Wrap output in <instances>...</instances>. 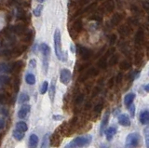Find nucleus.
I'll use <instances>...</instances> for the list:
<instances>
[{"mask_svg": "<svg viewBox=\"0 0 149 148\" xmlns=\"http://www.w3.org/2000/svg\"><path fill=\"white\" fill-rule=\"evenodd\" d=\"M92 141V136L91 135H83L74 138L69 143H67L65 148H82L91 145Z\"/></svg>", "mask_w": 149, "mask_h": 148, "instance_id": "obj_1", "label": "nucleus"}, {"mask_svg": "<svg viewBox=\"0 0 149 148\" xmlns=\"http://www.w3.org/2000/svg\"><path fill=\"white\" fill-rule=\"evenodd\" d=\"M40 51L42 53V68H43L44 74H47L49 70L50 48L46 43H42L40 45Z\"/></svg>", "mask_w": 149, "mask_h": 148, "instance_id": "obj_2", "label": "nucleus"}, {"mask_svg": "<svg viewBox=\"0 0 149 148\" xmlns=\"http://www.w3.org/2000/svg\"><path fill=\"white\" fill-rule=\"evenodd\" d=\"M54 49L56 57L60 61H62L63 51L62 50V40H61V32L59 29H56L54 33Z\"/></svg>", "mask_w": 149, "mask_h": 148, "instance_id": "obj_3", "label": "nucleus"}, {"mask_svg": "<svg viewBox=\"0 0 149 148\" xmlns=\"http://www.w3.org/2000/svg\"><path fill=\"white\" fill-rule=\"evenodd\" d=\"M140 139H141V137H140V134L138 132L130 133L126 137L125 148H136L139 145Z\"/></svg>", "mask_w": 149, "mask_h": 148, "instance_id": "obj_4", "label": "nucleus"}, {"mask_svg": "<svg viewBox=\"0 0 149 148\" xmlns=\"http://www.w3.org/2000/svg\"><path fill=\"white\" fill-rule=\"evenodd\" d=\"M71 78H72V73L69 69L64 68L61 71L60 74V81L63 83L64 85H68L70 81H71Z\"/></svg>", "mask_w": 149, "mask_h": 148, "instance_id": "obj_5", "label": "nucleus"}, {"mask_svg": "<svg viewBox=\"0 0 149 148\" xmlns=\"http://www.w3.org/2000/svg\"><path fill=\"white\" fill-rule=\"evenodd\" d=\"M118 123L119 125L123 127H130V124H132V121H130V118L127 114H121L118 115Z\"/></svg>", "mask_w": 149, "mask_h": 148, "instance_id": "obj_6", "label": "nucleus"}, {"mask_svg": "<svg viewBox=\"0 0 149 148\" xmlns=\"http://www.w3.org/2000/svg\"><path fill=\"white\" fill-rule=\"evenodd\" d=\"M31 109V106L29 104H23L22 107L20 108V110L18 111V117L23 119L27 117V115L29 114Z\"/></svg>", "mask_w": 149, "mask_h": 148, "instance_id": "obj_7", "label": "nucleus"}, {"mask_svg": "<svg viewBox=\"0 0 149 148\" xmlns=\"http://www.w3.org/2000/svg\"><path fill=\"white\" fill-rule=\"evenodd\" d=\"M139 120H140V123L142 125L149 124V111L148 110L142 111L139 115Z\"/></svg>", "mask_w": 149, "mask_h": 148, "instance_id": "obj_8", "label": "nucleus"}, {"mask_svg": "<svg viewBox=\"0 0 149 148\" xmlns=\"http://www.w3.org/2000/svg\"><path fill=\"white\" fill-rule=\"evenodd\" d=\"M135 99V93L133 92H130L124 97V104L127 108H129L130 105H132L133 101Z\"/></svg>", "mask_w": 149, "mask_h": 148, "instance_id": "obj_9", "label": "nucleus"}, {"mask_svg": "<svg viewBox=\"0 0 149 148\" xmlns=\"http://www.w3.org/2000/svg\"><path fill=\"white\" fill-rule=\"evenodd\" d=\"M109 121V113L106 112L104 115V117L102 119V122H101V126H100V134L104 133V131L107 127V124H108Z\"/></svg>", "mask_w": 149, "mask_h": 148, "instance_id": "obj_10", "label": "nucleus"}, {"mask_svg": "<svg viewBox=\"0 0 149 148\" xmlns=\"http://www.w3.org/2000/svg\"><path fill=\"white\" fill-rule=\"evenodd\" d=\"M116 131H118V129H116V127H110L107 129H105L104 134H105V136H106L107 141H111L112 139L114 138V136L116 135Z\"/></svg>", "mask_w": 149, "mask_h": 148, "instance_id": "obj_11", "label": "nucleus"}, {"mask_svg": "<svg viewBox=\"0 0 149 148\" xmlns=\"http://www.w3.org/2000/svg\"><path fill=\"white\" fill-rule=\"evenodd\" d=\"M78 49H79V54L81 55L82 59L87 60V59L90 58L91 52V50L88 49H87V48H85V47H82V46H80V47L78 48Z\"/></svg>", "mask_w": 149, "mask_h": 148, "instance_id": "obj_12", "label": "nucleus"}, {"mask_svg": "<svg viewBox=\"0 0 149 148\" xmlns=\"http://www.w3.org/2000/svg\"><path fill=\"white\" fill-rule=\"evenodd\" d=\"M38 145V137L36 134H31L29 137V148H36Z\"/></svg>", "mask_w": 149, "mask_h": 148, "instance_id": "obj_13", "label": "nucleus"}, {"mask_svg": "<svg viewBox=\"0 0 149 148\" xmlns=\"http://www.w3.org/2000/svg\"><path fill=\"white\" fill-rule=\"evenodd\" d=\"M55 93H56V87H55V82L52 81L50 84L49 90V100L51 103H53L54 98H55Z\"/></svg>", "mask_w": 149, "mask_h": 148, "instance_id": "obj_14", "label": "nucleus"}, {"mask_svg": "<svg viewBox=\"0 0 149 148\" xmlns=\"http://www.w3.org/2000/svg\"><path fill=\"white\" fill-rule=\"evenodd\" d=\"M12 136L13 138L15 139L16 141H22L23 138H24L25 136V133L24 132H22V131H18V129H14L13 132H12Z\"/></svg>", "mask_w": 149, "mask_h": 148, "instance_id": "obj_15", "label": "nucleus"}, {"mask_svg": "<svg viewBox=\"0 0 149 148\" xmlns=\"http://www.w3.org/2000/svg\"><path fill=\"white\" fill-rule=\"evenodd\" d=\"M16 129L25 133V131H27V129H28V126L24 121H20L16 123Z\"/></svg>", "mask_w": 149, "mask_h": 148, "instance_id": "obj_16", "label": "nucleus"}, {"mask_svg": "<svg viewBox=\"0 0 149 148\" xmlns=\"http://www.w3.org/2000/svg\"><path fill=\"white\" fill-rule=\"evenodd\" d=\"M25 82L28 85H34L36 84V76L31 73H28L25 76Z\"/></svg>", "mask_w": 149, "mask_h": 148, "instance_id": "obj_17", "label": "nucleus"}, {"mask_svg": "<svg viewBox=\"0 0 149 148\" xmlns=\"http://www.w3.org/2000/svg\"><path fill=\"white\" fill-rule=\"evenodd\" d=\"M12 30H13V33H16V34H22L23 32L25 31V26L22 25V24H16L15 26L12 27Z\"/></svg>", "mask_w": 149, "mask_h": 148, "instance_id": "obj_18", "label": "nucleus"}, {"mask_svg": "<svg viewBox=\"0 0 149 148\" xmlns=\"http://www.w3.org/2000/svg\"><path fill=\"white\" fill-rule=\"evenodd\" d=\"M29 99H30L29 95L24 93V92H22V93L20 94V96H19V100L18 101H19V103H20V104H23L27 103V101H29Z\"/></svg>", "mask_w": 149, "mask_h": 148, "instance_id": "obj_19", "label": "nucleus"}, {"mask_svg": "<svg viewBox=\"0 0 149 148\" xmlns=\"http://www.w3.org/2000/svg\"><path fill=\"white\" fill-rule=\"evenodd\" d=\"M143 135H144V141H146V148H149V125L144 128V129H143Z\"/></svg>", "mask_w": 149, "mask_h": 148, "instance_id": "obj_20", "label": "nucleus"}, {"mask_svg": "<svg viewBox=\"0 0 149 148\" xmlns=\"http://www.w3.org/2000/svg\"><path fill=\"white\" fill-rule=\"evenodd\" d=\"M49 135L48 133L43 137V141H42L41 143V147L40 148H49Z\"/></svg>", "mask_w": 149, "mask_h": 148, "instance_id": "obj_21", "label": "nucleus"}, {"mask_svg": "<svg viewBox=\"0 0 149 148\" xmlns=\"http://www.w3.org/2000/svg\"><path fill=\"white\" fill-rule=\"evenodd\" d=\"M49 90V82L48 81H44L42 83V85L40 87V93L41 94H45Z\"/></svg>", "mask_w": 149, "mask_h": 148, "instance_id": "obj_22", "label": "nucleus"}, {"mask_svg": "<svg viewBox=\"0 0 149 148\" xmlns=\"http://www.w3.org/2000/svg\"><path fill=\"white\" fill-rule=\"evenodd\" d=\"M81 27H82V24H81V21H79V20L74 22V24H73V29L76 31V33H78V32L81 30Z\"/></svg>", "mask_w": 149, "mask_h": 148, "instance_id": "obj_23", "label": "nucleus"}, {"mask_svg": "<svg viewBox=\"0 0 149 148\" xmlns=\"http://www.w3.org/2000/svg\"><path fill=\"white\" fill-rule=\"evenodd\" d=\"M42 10H43V6L42 5H38L35 10H34V15L36 17H39L42 13Z\"/></svg>", "mask_w": 149, "mask_h": 148, "instance_id": "obj_24", "label": "nucleus"}, {"mask_svg": "<svg viewBox=\"0 0 149 148\" xmlns=\"http://www.w3.org/2000/svg\"><path fill=\"white\" fill-rule=\"evenodd\" d=\"M121 20V18H120V15L119 14H115L113 17H112V24H113L114 25H116V24H119V22Z\"/></svg>", "mask_w": 149, "mask_h": 148, "instance_id": "obj_25", "label": "nucleus"}, {"mask_svg": "<svg viewBox=\"0 0 149 148\" xmlns=\"http://www.w3.org/2000/svg\"><path fill=\"white\" fill-rule=\"evenodd\" d=\"M10 69L11 68L9 67L8 64H5V63L0 64V72H9Z\"/></svg>", "mask_w": 149, "mask_h": 148, "instance_id": "obj_26", "label": "nucleus"}, {"mask_svg": "<svg viewBox=\"0 0 149 148\" xmlns=\"http://www.w3.org/2000/svg\"><path fill=\"white\" fill-rule=\"evenodd\" d=\"M104 6H105L106 10L108 11H110V10H112L114 8V3H113V1H107Z\"/></svg>", "mask_w": 149, "mask_h": 148, "instance_id": "obj_27", "label": "nucleus"}, {"mask_svg": "<svg viewBox=\"0 0 149 148\" xmlns=\"http://www.w3.org/2000/svg\"><path fill=\"white\" fill-rule=\"evenodd\" d=\"M32 36H33V33H32V31L26 32L25 36H24V40L26 41V42H30V41H31V38H32Z\"/></svg>", "mask_w": 149, "mask_h": 148, "instance_id": "obj_28", "label": "nucleus"}, {"mask_svg": "<svg viewBox=\"0 0 149 148\" xmlns=\"http://www.w3.org/2000/svg\"><path fill=\"white\" fill-rule=\"evenodd\" d=\"M143 38V34L142 31H138L136 34V42H140Z\"/></svg>", "mask_w": 149, "mask_h": 148, "instance_id": "obj_29", "label": "nucleus"}, {"mask_svg": "<svg viewBox=\"0 0 149 148\" xmlns=\"http://www.w3.org/2000/svg\"><path fill=\"white\" fill-rule=\"evenodd\" d=\"M128 109H129V111L130 112V115H132V117H134V115H135V106L132 104V105H130Z\"/></svg>", "mask_w": 149, "mask_h": 148, "instance_id": "obj_30", "label": "nucleus"}, {"mask_svg": "<svg viewBox=\"0 0 149 148\" xmlns=\"http://www.w3.org/2000/svg\"><path fill=\"white\" fill-rule=\"evenodd\" d=\"M29 65H30L32 68H36V59H31V60H30Z\"/></svg>", "mask_w": 149, "mask_h": 148, "instance_id": "obj_31", "label": "nucleus"}, {"mask_svg": "<svg viewBox=\"0 0 149 148\" xmlns=\"http://www.w3.org/2000/svg\"><path fill=\"white\" fill-rule=\"evenodd\" d=\"M143 8L146 10L149 11V2H147V1H144V2L143 3Z\"/></svg>", "mask_w": 149, "mask_h": 148, "instance_id": "obj_32", "label": "nucleus"}, {"mask_svg": "<svg viewBox=\"0 0 149 148\" xmlns=\"http://www.w3.org/2000/svg\"><path fill=\"white\" fill-rule=\"evenodd\" d=\"M52 118H53L54 120H62V119H63V117H62V115H54L53 117H52Z\"/></svg>", "mask_w": 149, "mask_h": 148, "instance_id": "obj_33", "label": "nucleus"}, {"mask_svg": "<svg viewBox=\"0 0 149 148\" xmlns=\"http://www.w3.org/2000/svg\"><path fill=\"white\" fill-rule=\"evenodd\" d=\"M70 50L73 52V53H74L76 52V46H74V44H71L70 45Z\"/></svg>", "mask_w": 149, "mask_h": 148, "instance_id": "obj_34", "label": "nucleus"}, {"mask_svg": "<svg viewBox=\"0 0 149 148\" xmlns=\"http://www.w3.org/2000/svg\"><path fill=\"white\" fill-rule=\"evenodd\" d=\"M143 89H144V90H146V92H148V93H149V83H148L147 85H146V86H144V88H143Z\"/></svg>", "mask_w": 149, "mask_h": 148, "instance_id": "obj_35", "label": "nucleus"}, {"mask_svg": "<svg viewBox=\"0 0 149 148\" xmlns=\"http://www.w3.org/2000/svg\"><path fill=\"white\" fill-rule=\"evenodd\" d=\"M37 2H39V3H42V2H44V0H37Z\"/></svg>", "mask_w": 149, "mask_h": 148, "instance_id": "obj_36", "label": "nucleus"}, {"mask_svg": "<svg viewBox=\"0 0 149 148\" xmlns=\"http://www.w3.org/2000/svg\"><path fill=\"white\" fill-rule=\"evenodd\" d=\"M148 21H149V17H148Z\"/></svg>", "mask_w": 149, "mask_h": 148, "instance_id": "obj_37", "label": "nucleus"}]
</instances>
